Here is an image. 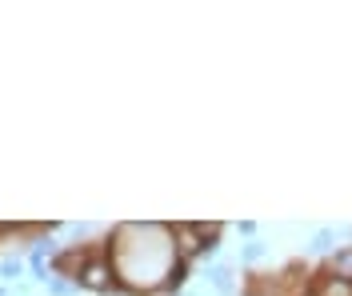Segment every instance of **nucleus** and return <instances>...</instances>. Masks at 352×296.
I'll return each instance as SVG.
<instances>
[{
    "mask_svg": "<svg viewBox=\"0 0 352 296\" xmlns=\"http://www.w3.org/2000/svg\"><path fill=\"white\" fill-rule=\"evenodd\" d=\"M52 293L65 296V293H72V284H68V280H52Z\"/></svg>",
    "mask_w": 352,
    "mask_h": 296,
    "instance_id": "nucleus-9",
    "label": "nucleus"
},
{
    "mask_svg": "<svg viewBox=\"0 0 352 296\" xmlns=\"http://www.w3.org/2000/svg\"><path fill=\"white\" fill-rule=\"evenodd\" d=\"M261 252H264V244L252 240V244H244V260H261Z\"/></svg>",
    "mask_w": 352,
    "mask_h": 296,
    "instance_id": "nucleus-8",
    "label": "nucleus"
},
{
    "mask_svg": "<svg viewBox=\"0 0 352 296\" xmlns=\"http://www.w3.org/2000/svg\"><path fill=\"white\" fill-rule=\"evenodd\" d=\"M80 280H85L88 288H96V293H104V288H112V269H109V264H88Z\"/></svg>",
    "mask_w": 352,
    "mask_h": 296,
    "instance_id": "nucleus-2",
    "label": "nucleus"
},
{
    "mask_svg": "<svg viewBox=\"0 0 352 296\" xmlns=\"http://www.w3.org/2000/svg\"><path fill=\"white\" fill-rule=\"evenodd\" d=\"M320 296H352V280H340V276H332V280H324Z\"/></svg>",
    "mask_w": 352,
    "mask_h": 296,
    "instance_id": "nucleus-4",
    "label": "nucleus"
},
{
    "mask_svg": "<svg viewBox=\"0 0 352 296\" xmlns=\"http://www.w3.org/2000/svg\"><path fill=\"white\" fill-rule=\"evenodd\" d=\"M332 276L352 280V252H336V256H332Z\"/></svg>",
    "mask_w": 352,
    "mask_h": 296,
    "instance_id": "nucleus-3",
    "label": "nucleus"
},
{
    "mask_svg": "<svg viewBox=\"0 0 352 296\" xmlns=\"http://www.w3.org/2000/svg\"><path fill=\"white\" fill-rule=\"evenodd\" d=\"M332 240H336V232H332V228H320V232H316V240H312V249H316V252H329Z\"/></svg>",
    "mask_w": 352,
    "mask_h": 296,
    "instance_id": "nucleus-6",
    "label": "nucleus"
},
{
    "mask_svg": "<svg viewBox=\"0 0 352 296\" xmlns=\"http://www.w3.org/2000/svg\"><path fill=\"white\" fill-rule=\"evenodd\" d=\"M176 249H180V264H184V260H192V256L204 249L200 228L197 225H176Z\"/></svg>",
    "mask_w": 352,
    "mask_h": 296,
    "instance_id": "nucleus-1",
    "label": "nucleus"
},
{
    "mask_svg": "<svg viewBox=\"0 0 352 296\" xmlns=\"http://www.w3.org/2000/svg\"><path fill=\"white\" fill-rule=\"evenodd\" d=\"M0 276H8V280L21 276V260H4V264H0Z\"/></svg>",
    "mask_w": 352,
    "mask_h": 296,
    "instance_id": "nucleus-7",
    "label": "nucleus"
},
{
    "mask_svg": "<svg viewBox=\"0 0 352 296\" xmlns=\"http://www.w3.org/2000/svg\"><path fill=\"white\" fill-rule=\"evenodd\" d=\"M212 284H217V293L232 296V269H217L212 273Z\"/></svg>",
    "mask_w": 352,
    "mask_h": 296,
    "instance_id": "nucleus-5",
    "label": "nucleus"
}]
</instances>
